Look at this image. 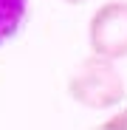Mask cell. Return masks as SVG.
<instances>
[{
    "label": "cell",
    "instance_id": "1",
    "mask_svg": "<svg viewBox=\"0 0 127 130\" xmlns=\"http://www.w3.org/2000/svg\"><path fill=\"white\" fill-rule=\"evenodd\" d=\"M68 93L82 107L110 110V107L124 102L127 85H124V76L119 74L113 59L90 54L74 68V74L68 79Z\"/></svg>",
    "mask_w": 127,
    "mask_h": 130
},
{
    "label": "cell",
    "instance_id": "2",
    "mask_svg": "<svg viewBox=\"0 0 127 130\" xmlns=\"http://www.w3.org/2000/svg\"><path fill=\"white\" fill-rule=\"evenodd\" d=\"M90 54L104 59H124L127 57V0H107L99 6L88 23Z\"/></svg>",
    "mask_w": 127,
    "mask_h": 130
},
{
    "label": "cell",
    "instance_id": "3",
    "mask_svg": "<svg viewBox=\"0 0 127 130\" xmlns=\"http://www.w3.org/2000/svg\"><path fill=\"white\" fill-rule=\"evenodd\" d=\"M28 14V0H0V48L17 37Z\"/></svg>",
    "mask_w": 127,
    "mask_h": 130
},
{
    "label": "cell",
    "instance_id": "4",
    "mask_svg": "<svg viewBox=\"0 0 127 130\" xmlns=\"http://www.w3.org/2000/svg\"><path fill=\"white\" fill-rule=\"evenodd\" d=\"M99 130H127V107H124V110H119V113H113Z\"/></svg>",
    "mask_w": 127,
    "mask_h": 130
},
{
    "label": "cell",
    "instance_id": "5",
    "mask_svg": "<svg viewBox=\"0 0 127 130\" xmlns=\"http://www.w3.org/2000/svg\"><path fill=\"white\" fill-rule=\"evenodd\" d=\"M62 3H68V6H79V3H85V0H62Z\"/></svg>",
    "mask_w": 127,
    "mask_h": 130
}]
</instances>
